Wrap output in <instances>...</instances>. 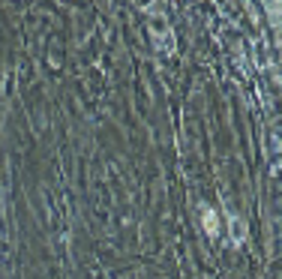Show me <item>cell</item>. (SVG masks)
I'll list each match as a JSON object with an SVG mask.
<instances>
[{
  "label": "cell",
  "mask_w": 282,
  "mask_h": 279,
  "mask_svg": "<svg viewBox=\"0 0 282 279\" xmlns=\"http://www.w3.org/2000/svg\"><path fill=\"white\" fill-rule=\"evenodd\" d=\"M204 231L207 234H216V213L210 207H204Z\"/></svg>",
  "instance_id": "6da1fadb"
}]
</instances>
